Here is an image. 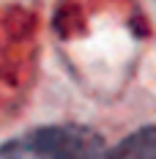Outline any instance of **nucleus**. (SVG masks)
Masks as SVG:
<instances>
[{
    "instance_id": "nucleus-1",
    "label": "nucleus",
    "mask_w": 156,
    "mask_h": 159,
    "mask_svg": "<svg viewBox=\"0 0 156 159\" xmlns=\"http://www.w3.org/2000/svg\"><path fill=\"white\" fill-rule=\"evenodd\" d=\"M101 134L82 124H49L0 145V159H99Z\"/></svg>"
},
{
    "instance_id": "nucleus-2",
    "label": "nucleus",
    "mask_w": 156,
    "mask_h": 159,
    "mask_svg": "<svg viewBox=\"0 0 156 159\" xmlns=\"http://www.w3.org/2000/svg\"><path fill=\"white\" fill-rule=\"evenodd\" d=\"M99 159H156V124L129 132L112 148H104Z\"/></svg>"
}]
</instances>
